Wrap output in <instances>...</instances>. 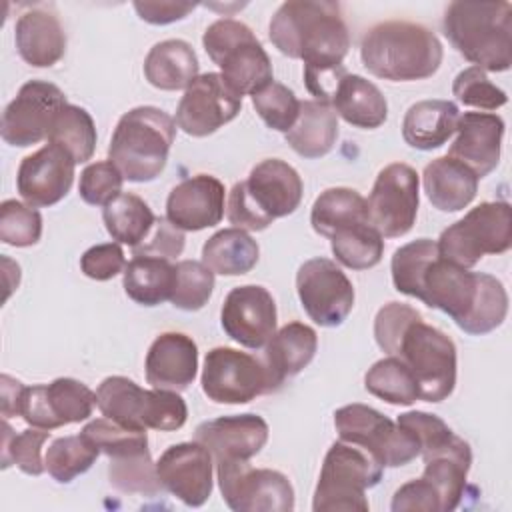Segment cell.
<instances>
[{
    "instance_id": "6da1fadb",
    "label": "cell",
    "mask_w": 512,
    "mask_h": 512,
    "mask_svg": "<svg viewBox=\"0 0 512 512\" xmlns=\"http://www.w3.org/2000/svg\"><path fill=\"white\" fill-rule=\"evenodd\" d=\"M390 270L398 292L442 310L466 334H488L508 314V294L502 282L442 258L436 240L418 238L400 246Z\"/></svg>"
},
{
    "instance_id": "7a4b0ae2",
    "label": "cell",
    "mask_w": 512,
    "mask_h": 512,
    "mask_svg": "<svg viewBox=\"0 0 512 512\" xmlns=\"http://www.w3.org/2000/svg\"><path fill=\"white\" fill-rule=\"evenodd\" d=\"M268 36L284 56L304 60V68L342 66L350 48L340 4L324 0L280 4L270 20Z\"/></svg>"
},
{
    "instance_id": "3957f363",
    "label": "cell",
    "mask_w": 512,
    "mask_h": 512,
    "mask_svg": "<svg viewBox=\"0 0 512 512\" xmlns=\"http://www.w3.org/2000/svg\"><path fill=\"white\" fill-rule=\"evenodd\" d=\"M364 68L390 82H414L436 74L442 64L438 36L416 22L390 20L372 26L360 44Z\"/></svg>"
},
{
    "instance_id": "277c9868",
    "label": "cell",
    "mask_w": 512,
    "mask_h": 512,
    "mask_svg": "<svg viewBox=\"0 0 512 512\" xmlns=\"http://www.w3.org/2000/svg\"><path fill=\"white\" fill-rule=\"evenodd\" d=\"M442 28L450 44L484 72H506L512 64L510 2H450Z\"/></svg>"
},
{
    "instance_id": "5b68a950",
    "label": "cell",
    "mask_w": 512,
    "mask_h": 512,
    "mask_svg": "<svg viewBox=\"0 0 512 512\" xmlns=\"http://www.w3.org/2000/svg\"><path fill=\"white\" fill-rule=\"evenodd\" d=\"M300 174L280 158L258 162L246 180L236 182L228 194L226 218L234 228L260 232L276 218H284L302 202Z\"/></svg>"
},
{
    "instance_id": "8992f818",
    "label": "cell",
    "mask_w": 512,
    "mask_h": 512,
    "mask_svg": "<svg viewBox=\"0 0 512 512\" xmlns=\"http://www.w3.org/2000/svg\"><path fill=\"white\" fill-rule=\"evenodd\" d=\"M176 138V120L156 106H136L120 116L108 160L128 182H150L166 168Z\"/></svg>"
},
{
    "instance_id": "52a82bcc",
    "label": "cell",
    "mask_w": 512,
    "mask_h": 512,
    "mask_svg": "<svg viewBox=\"0 0 512 512\" xmlns=\"http://www.w3.org/2000/svg\"><path fill=\"white\" fill-rule=\"evenodd\" d=\"M388 356H398L414 374L420 400L442 402L456 386V346L422 316L410 320L394 340Z\"/></svg>"
},
{
    "instance_id": "ba28073f",
    "label": "cell",
    "mask_w": 512,
    "mask_h": 512,
    "mask_svg": "<svg viewBox=\"0 0 512 512\" xmlns=\"http://www.w3.org/2000/svg\"><path fill=\"white\" fill-rule=\"evenodd\" d=\"M202 44L210 60L220 68L222 78L240 96H252L272 82V62L244 22L232 18L212 22L202 36Z\"/></svg>"
},
{
    "instance_id": "9c48e42d",
    "label": "cell",
    "mask_w": 512,
    "mask_h": 512,
    "mask_svg": "<svg viewBox=\"0 0 512 512\" xmlns=\"http://www.w3.org/2000/svg\"><path fill=\"white\" fill-rule=\"evenodd\" d=\"M382 472L384 468L362 448L344 440L334 442L324 456L312 510H368L366 490L382 480Z\"/></svg>"
},
{
    "instance_id": "30bf717a",
    "label": "cell",
    "mask_w": 512,
    "mask_h": 512,
    "mask_svg": "<svg viewBox=\"0 0 512 512\" xmlns=\"http://www.w3.org/2000/svg\"><path fill=\"white\" fill-rule=\"evenodd\" d=\"M442 258L472 268L486 254H504L512 246V210L508 202H482L450 224L436 242Z\"/></svg>"
},
{
    "instance_id": "8fae6325",
    "label": "cell",
    "mask_w": 512,
    "mask_h": 512,
    "mask_svg": "<svg viewBox=\"0 0 512 512\" xmlns=\"http://www.w3.org/2000/svg\"><path fill=\"white\" fill-rule=\"evenodd\" d=\"M340 440L368 452L382 468H398L420 456L418 442L398 422L366 404H348L334 412Z\"/></svg>"
},
{
    "instance_id": "7c38bea8",
    "label": "cell",
    "mask_w": 512,
    "mask_h": 512,
    "mask_svg": "<svg viewBox=\"0 0 512 512\" xmlns=\"http://www.w3.org/2000/svg\"><path fill=\"white\" fill-rule=\"evenodd\" d=\"M216 476L224 502L236 512L294 510V488L278 470L252 468L248 460H222L216 462Z\"/></svg>"
},
{
    "instance_id": "4fadbf2b",
    "label": "cell",
    "mask_w": 512,
    "mask_h": 512,
    "mask_svg": "<svg viewBox=\"0 0 512 512\" xmlns=\"http://www.w3.org/2000/svg\"><path fill=\"white\" fill-rule=\"evenodd\" d=\"M418 174L404 162L384 166L366 200L368 220L382 238H400L408 234L418 216Z\"/></svg>"
},
{
    "instance_id": "5bb4252c",
    "label": "cell",
    "mask_w": 512,
    "mask_h": 512,
    "mask_svg": "<svg viewBox=\"0 0 512 512\" xmlns=\"http://www.w3.org/2000/svg\"><path fill=\"white\" fill-rule=\"evenodd\" d=\"M296 292L310 320L324 328L340 326L354 308V286L330 258H310L296 272Z\"/></svg>"
},
{
    "instance_id": "9a60e30c",
    "label": "cell",
    "mask_w": 512,
    "mask_h": 512,
    "mask_svg": "<svg viewBox=\"0 0 512 512\" xmlns=\"http://www.w3.org/2000/svg\"><path fill=\"white\" fill-rule=\"evenodd\" d=\"M202 390L216 404H246L268 394L264 362L228 346L212 348L204 358Z\"/></svg>"
},
{
    "instance_id": "2e32d148",
    "label": "cell",
    "mask_w": 512,
    "mask_h": 512,
    "mask_svg": "<svg viewBox=\"0 0 512 512\" xmlns=\"http://www.w3.org/2000/svg\"><path fill=\"white\" fill-rule=\"evenodd\" d=\"M66 104V96L56 84L46 80H28L2 112V140L18 148L42 142L48 138L54 116Z\"/></svg>"
},
{
    "instance_id": "e0dca14e",
    "label": "cell",
    "mask_w": 512,
    "mask_h": 512,
    "mask_svg": "<svg viewBox=\"0 0 512 512\" xmlns=\"http://www.w3.org/2000/svg\"><path fill=\"white\" fill-rule=\"evenodd\" d=\"M96 392L74 378H56L50 384L26 386L18 416L32 428L54 430L92 416Z\"/></svg>"
},
{
    "instance_id": "ac0fdd59",
    "label": "cell",
    "mask_w": 512,
    "mask_h": 512,
    "mask_svg": "<svg viewBox=\"0 0 512 512\" xmlns=\"http://www.w3.org/2000/svg\"><path fill=\"white\" fill-rule=\"evenodd\" d=\"M242 96L234 92L218 72L200 74L176 108V126L188 136L204 138L238 116Z\"/></svg>"
},
{
    "instance_id": "d6986e66",
    "label": "cell",
    "mask_w": 512,
    "mask_h": 512,
    "mask_svg": "<svg viewBox=\"0 0 512 512\" xmlns=\"http://www.w3.org/2000/svg\"><path fill=\"white\" fill-rule=\"evenodd\" d=\"M212 466L210 450L194 440L168 446L156 462V474L164 490L186 506L198 508L212 494Z\"/></svg>"
},
{
    "instance_id": "ffe728a7",
    "label": "cell",
    "mask_w": 512,
    "mask_h": 512,
    "mask_svg": "<svg viewBox=\"0 0 512 512\" xmlns=\"http://www.w3.org/2000/svg\"><path fill=\"white\" fill-rule=\"evenodd\" d=\"M76 160L58 144H44L34 154L22 158L16 174V188L32 208L58 204L72 188Z\"/></svg>"
},
{
    "instance_id": "44dd1931",
    "label": "cell",
    "mask_w": 512,
    "mask_h": 512,
    "mask_svg": "<svg viewBox=\"0 0 512 512\" xmlns=\"http://www.w3.org/2000/svg\"><path fill=\"white\" fill-rule=\"evenodd\" d=\"M220 324L234 342L258 350L276 332V302L264 286H236L224 298Z\"/></svg>"
},
{
    "instance_id": "7402d4cb",
    "label": "cell",
    "mask_w": 512,
    "mask_h": 512,
    "mask_svg": "<svg viewBox=\"0 0 512 512\" xmlns=\"http://www.w3.org/2000/svg\"><path fill=\"white\" fill-rule=\"evenodd\" d=\"M224 192V184L216 176H190L170 190L166 218L182 232L216 226L224 216Z\"/></svg>"
},
{
    "instance_id": "603a6c76",
    "label": "cell",
    "mask_w": 512,
    "mask_h": 512,
    "mask_svg": "<svg viewBox=\"0 0 512 512\" xmlns=\"http://www.w3.org/2000/svg\"><path fill=\"white\" fill-rule=\"evenodd\" d=\"M194 440L204 444L214 464L222 460H250L268 442V424L258 414H236L206 420L196 426Z\"/></svg>"
},
{
    "instance_id": "cb8c5ba5",
    "label": "cell",
    "mask_w": 512,
    "mask_h": 512,
    "mask_svg": "<svg viewBox=\"0 0 512 512\" xmlns=\"http://www.w3.org/2000/svg\"><path fill=\"white\" fill-rule=\"evenodd\" d=\"M504 120L492 112H464L458 118L456 138L446 156L468 166L478 180L500 162Z\"/></svg>"
},
{
    "instance_id": "d4e9b609",
    "label": "cell",
    "mask_w": 512,
    "mask_h": 512,
    "mask_svg": "<svg viewBox=\"0 0 512 512\" xmlns=\"http://www.w3.org/2000/svg\"><path fill=\"white\" fill-rule=\"evenodd\" d=\"M144 368L152 388L182 392L196 378L198 346L182 332H164L150 344Z\"/></svg>"
},
{
    "instance_id": "484cf974",
    "label": "cell",
    "mask_w": 512,
    "mask_h": 512,
    "mask_svg": "<svg viewBox=\"0 0 512 512\" xmlns=\"http://www.w3.org/2000/svg\"><path fill=\"white\" fill-rule=\"evenodd\" d=\"M318 336L314 328L302 322L282 326L266 342L264 368L268 376V392H276L288 378L300 374L314 358Z\"/></svg>"
},
{
    "instance_id": "4316f807",
    "label": "cell",
    "mask_w": 512,
    "mask_h": 512,
    "mask_svg": "<svg viewBox=\"0 0 512 512\" xmlns=\"http://www.w3.org/2000/svg\"><path fill=\"white\" fill-rule=\"evenodd\" d=\"M18 54L34 68L54 66L66 52V34L58 16L44 8H30L14 26Z\"/></svg>"
},
{
    "instance_id": "83f0119b",
    "label": "cell",
    "mask_w": 512,
    "mask_h": 512,
    "mask_svg": "<svg viewBox=\"0 0 512 512\" xmlns=\"http://www.w3.org/2000/svg\"><path fill=\"white\" fill-rule=\"evenodd\" d=\"M470 464V444L460 436H454L450 444L424 456L422 478L436 490L442 512H450L460 504Z\"/></svg>"
},
{
    "instance_id": "f1b7e54d",
    "label": "cell",
    "mask_w": 512,
    "mask_h": 512,
    "mask_svg": "<svg viewBox=\"0 0 512 512\" xmlns=\"http://www.w3.org/2000/svg\"><path fill=\"white\" fill-rule=\"evenodd\" d=\"M422 182L428 200L440 212L464 210L478 192V176L450 156H440L428 162Z\"/></svg>"
},
{
    "instance_id": "f546056e",
    "label": "cell",
    "mask_w": 512,
    "mask_h": 512,
    "mask_svg": "<svg viewBox=\"0 0 512 512\" xmlns=\"http://www.w3.org/2000/svg\"><path fill=\"white\" fill-rule=\"evenodd\" d=\"M458 118L460 110L450 100H420L404 114L402 138L416 150H436L456 134Z\"/></svg>"
},
{
    "instance_id": "4dcf8cb0",
    "label": "cell",
    "mask_w": 512,
    "mask_h": 512,
    "mask_svg": "<svg viewBox=\"0 0 512 512\" xmlns=\"http://www.w3.org/2000/svg\"><path fill=\"white\" fill-rule=\"evenodd\" d=\"M284 138L302 158L326 156L338 138V114L326 102L302 100L298 118Z\"/></svg>"
},
{
    "instance_id": "1f68e13d",
    "label": "cell",
    "mask_w": 512,
    "mask_h": 512,
    "mask_svg": "<svg viewBox=\"0 0 512 512\" xmlns=\"http://www.w3.org/2000/svg\"><path fill=\"white\" fill-rule=\"evenodd\" d=\"M198 56L194 48L180 38L154 44L144 60L146 80L160 90H182L198 78Z\"/></svg>"
},
{
    "instance_id": "d6a6232c",
    "label": "cell",
    "mask_w": 512,
    "mask_h": 512,
    "mask_svg": "<svg viewBox=\"0 0 512 512\" xmlns=\"http://www.w3.org/2000/svg\"><path fill=\"white\" fill-rule=\"evenodd\" d=\"M332 108L342 120L364 130L378 128L388 118V104L380 88L358 74H346L340 80Z\"/></svg>"
},
{
    "instance_id": "836d02e7",
    "label": "cell",
    "mask_w": 512,
    "mask_h": 512,
    "mask_svg": "<svg viewBox=\"0 0 512 512\" xmlns=\"http://www.w3.org/2000/svg\"><path fill=\"white\" fill-rule=\"evenodd\" d=\"M258 258V242L240 228L218 230L202 246V262L222 276H242L258 264Z\"/></svg>"
},
{
    "instance_id": "e575fe53",
    "label": "cell",
    "mask_w": 512,
    "mask_h": 512,
    "mask_svg": "<svg viewBox=\"0 0 512 512\" xmlns=\"http://www.w3.org/2000/svg\"><path fill=\"white\" fill-rule=\"evenodd\" d=\"M122 274L124 292L136 304L158 306L172 296L176 266L170 264V260L154 256H134L126 264Z\"/></svg>"
},
{
    "instance_id": "d590c367",
    "label": "cell",
    "mask_w": 512,
    "mask_h": 512,
    "mask_svg": "<svg viewBox=\"0 0 512 512\" xmlns=\"http://www.w3.org/2000/svg\"><path fill=\"white\" fill-rule=\"evenodd\" d=\"M370 222L366 198L352 188H328L312 204L310 224L316 234L330 238L336 230Z\"/></svg>"
},
{
    "instance_id": "8d00e7d4",
    "label": "cell",
    "mask_w": 512,
    "mask_h": 512,
    "mask_svg": "<svg viewBox=\"0 0 512 512\" xmlns=\"http://www.w3.org/2000/svg\"><path fill=\"white\" fill-rule=\"evenodd\" d=\"M148 390L140 388L126 376H108L96 390V406L104 418L118 422L124 428L146 430L144 406Z\"/></svg>"
},
{
    "instance_id": "74e56055",
    "label": "cell",
    "mask_w": 512,
    "mask_h": 512,
    "mask_svg": "<svg viewBox=\"0 0 512 512\" xmlns=\"http://www.w3.org/2000/svg\"><path fill=\"white\" fill-rule=\"evenodd\" d=\"M102 220L112 240L136 248L150 234L156 216L140 196L122 192L102 208Z\"/></svg>"
},
{
    "instance_id": "f35d334b",
    "label": "cell",
    "mask_w": 512,
    "mask_h": 512,
    "mask_svg": "<svg viewBox=\"0 0 512 512\" xmlns=\"http://www.w3.org/2000/svg\"><path fill=\"white\" fill-rule=\"evenodd\" d=\"M336 262L352 270L374 268L384 254V238L370 222L352 224L330 236Z\"/></svg>"
},
{
    "instance_id": "ab89813d",
    "label": "cell",
    "mask_w": 512,
    "mask_h": 512,
    "mask_svg": "<svg viewBox=\"0 0 512 512\" xmlns=\"http://www.w3.org/2000/svg\"><path fill=\"white\" fill-rule=\"evenodd\" d=\"M364 388L372 396L396 406H410L420 400L418 382L398 356H388L374 362L364 376Z\"/></svg>"
},
{
    "instance_id": "60d3db41",
    "label": "cell",
    "mask_w": 512,
    "mask_h": 512,
    "mask_svg": "<svg viewBox=\"0 0 512 512\" xmlns=\"http://www.w3.org/2000/svg\"><path fill=\"white\" fill-rule=\"evenodd\" d=\"M46 140L52 144H58L66 152H70V156L76 160V164L88 162L96 148L94 120L84 108H80L76 104H66L54 116Z\"/></svg>"
},
{
    "instance_id": "b9f144b4",
    "label": "cell",
    "mask_w": 512,
    "mask_h": 512,
    "mask_svg": "<svg viewBox=\"0 0 512 512\" xmlns=\"http://www.w3.org/2000/svg\"><path fill=\"white\" fill-rule=\"evenodd\" d=\"M98 454L100 450L86 436H62L52 440V444L48 446L44 466L56 482L68 484L76 476L88 472L96 462Z\"/></svg>"
},
{
    "instance_id": "7bdbcfd3",
    "label": "cell",
    "mask_w": 512,
    "mask_h": 512,
    "mask_svg": "<svg viewBox=\"0 0 512 512\" xmlns=\"http://www.w3.org/2000/svg\"><path fill=\"white\" fill-rule=\"evenodd\" d=\"M108 480L116 490L124 494L156 496L162 490L156 464L150 458V450L110 458Z\"/></svg>"
},
{
    "instance_id": "ee69618b",
    "label": "cell",
    "mask_w": 512,
    "mask_h": 512,
    "mask_svg": "<svg viewBox=\"0 0 512 512\" xmlns=\"http://www.w3.org/2000/svg\"><path fill=\"white\" fill-rule=\"evenodd\" d=\"M50 438V430L30 428L16 434L6 418L2 420V468L16 464L24 474L40 476L46 466L42 460V444Z\"/></svg>"
},
{
    "instance_id": "f6af8a7d",
    "label": "cell",
    "mask_w": 512,
    "mask_h": 512,
    "mask_svg": "<svg viewBox=\"0 0 512 512\" xmlns=\"http://www.w3.org/2000/svg\"><path fill=\"white\" fill-rule=\"evenodd\" d=\"M176 266V282L170 296L172 306L196 312L212 296L214 290V272L198 260H180Z\"/></svg>"
},
{
    "instance_id": "bcb514c9",
    "label": "cell",
    "mask_w": 512,
    "mask_h": 512,
    "mask_svg": "<svg viewBox=\"0 0 512 512\" xmlns=\"http://www.w3.org/2000/svg\"><path fill=\"white\" fill-rule=\"evenodd\" d=\"M80 434L86 436L108 458H118V456H128V454L148 450L146 430L124 428L110 418H98L88 422Z\"/></svg>"
},
{
    "instance_id": "7dc6e473",
    "label": "cell",
    "mask_w": 512,
    "mask_h": 512,
    "mask_svg": "<svg viewBox=\"0 0 512 512\" xmlns=\"http://www.w3.org/2000/svg\"><path fill=\"white\" fill-rule=\"evenodd\" d=\"M252 106L268 128L284 134L294 126L300 112V100L296 94L274 80L252 94Z\"/></svg>"
},
{
    "instance_id": "c3c4849f",
    "label": "cell",
    "mask_w": 512,
    "mask_h": 512,
    "mask_svg": "<svg viewBox=\"0 0 512 512\" xmlns=\"http://www.w3.org/2000/svg\"><path fill=\"white\" fill-rule=\"evenodd\" d=\"M42 236V216L36 208L18 200L0 204V240L4 244L26 248L34 246Z\"/></svg>"
},
{
    "instance_id": "681fc988",
    "label": "cell",
    "mask_w": 512,
    "mask_h": 512,
    "mask_svg": "<svg viewBox=\"0 0 512 512\" xmlns=\"http://www.w3.org/2000/svg\"><path fill=\"white\" fill-rule=\"evenodd\" d=\"M452 94L460 104L478 110H496L508 102L506 92L490 82L488 74L478 66L464 68L454 78Z\"/></svg>"
},
{
    "instance_id": "f907efd6",
    "label": "cell",
    "mask_w": 512,
    "mask_h": 512,
    "mask_svg": "<svg viewBox=\"0 0 512 512\" xmlns=\"http://www.w3.org/2000/svg\"><path fill=\"white\" fill-rule=\"evenodd\" d=\"M122 184H124L122 172L110 160H100V162L88 164L82 170L78 192L86 204L106 206L110 200L122 194Z\"/></svg>"
},
{
    "instance_id": "816d5d0a",
    "label": "cell",
    "mask_w": 512,
    "mask_h": 512,
    "mask_svg": "<svg viewBox=\"0 0 512 512\" xmlns=\"http://www.w3.org/2000/svg\"><path fill=\"white\" fill-rule=\"evenodd\" d=\"M188 408L184 398L174 390H148L144 406V426L160 432H172L184 426Z\"/></svg>"
},
{
    "instance_id": "f5cc1de1",
    "label": "cell",
    "mask_w": 512,
    "mask_h": 512,
    "mask_svg": "<svg viewBox=\"0 0 512 512\" xmlns=\"http://www.w3.org/2000/svg\"><path fill=\"white\" fill-rule=\"evenodd\" d=\"M396 422L414 436L422 458L444 448L456 436L442 418H438L436 414L422 412V410L404 412L398 416Z\"/></svg>"
},
{
    "instance_id": "db71d44e",
    "label": "cell",
    "mask_w": 512,
    "mask_h": 512,
    "mask_svg": "<svg viewBox=\"0 0 512 512\" xmlns=\"http://www.w3.org/2000/svg\"><path fill=\"white\" fill-rule=\"evenodd\" d=\"M184 242L186 238L180 228H176L168 218H156L150 234L136 248H132V254L172 260L182 254Z\"/></svg>"
},
{
    "instance_id": "11a10c76",
    "label": "cell",
    "mask_w": 512,
    "mask_h": 512,
    "mask_svg": "<svg viewBox=\"0 0 512 512\" xmlns=\"http://www.w3.org/2000/svg\"><path fill=\"white\" fill-rule=\"evenodd\" d=\"M124 268L126 258L118 242L96 244L80 256V270L84 272V276L98 282L118 276L120 272H124Z\"/></svg>"
},
{
    "instance_id": "9f6ffc18",
    "label": "cell",
    "mask_w": 512,
    "mask_h": 512,
    "mask_svg": "<svg viewBox=\"0 0 512 512\" xmlns=\"http://www.w3.org/2000/svg\"><path fill=\"white\" fill-rule=\"evenodd\" d=\"M392 512H442L436 490L420 476L402 484L392 498Z\"/></svg>"
},
{
    "instance_id": "6f0895ef",
    "label": "cell",
    "mask_w": 512,
    "mask_h": 512,
    "mask_svg": "<svg viewBox=\"0 0 512 512\" xmlns=\"http://www.w3.org/2000/svg\"><path fill=\"white\" fill-rule=\"evenodd\" d=\"M198 4L188 0H136L134 10L148 24H172L186 18Z\"/></svg>"
},
{
    "instance_id": "680465c9",
    "label": "cell",
    "mask_w": 512,
    "mask_h": 512,
    "mask_svg": "<svg viewBox=\"0 0 512 512\" xmlns=\"http://www.w3.org/2000/svg\"><path fill=\"white\" fill-rule=\"evenodd\" d=\"M24 388L26 386L16 378H12L8 374L0 376V412L4 418L18 416Z\"/></svg>"
}]
</instances>
